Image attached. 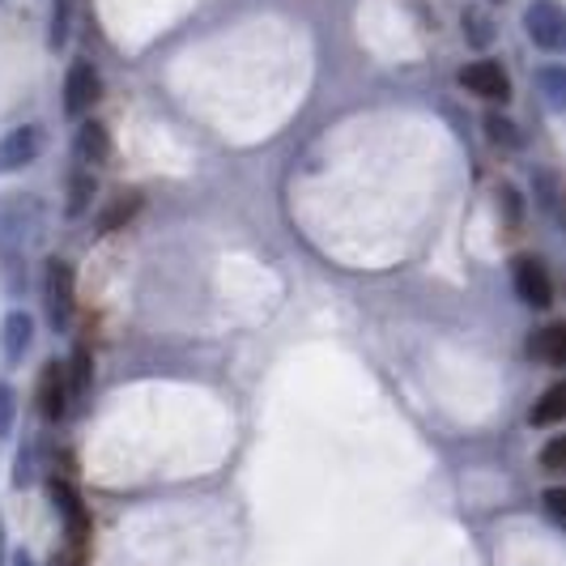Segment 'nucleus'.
I'll return each instance as SVG.
<instances>
[{
  "label": "nucleus",
  "mask_w": 566,
  "mask_h": 566,
  "mask_svg": "<svg viewBox=\"0 0 566 566\" xmlns=\"http://www.w3.org/2000/svg\"><path fill=\"white\" fill-rule=\"evenodd\" d=\"M43 222H48V213H43L39 197L22 192V197L0 200V260L9 269L13 290L27 285V255L43 239Z\"/></svg>",
  "instance_id": "obj_1"
},
{
  "label": "nucleus",
  "mask_w": 566,
  "mask_h": 566,
  "mask_svg": "<svg viewBox=\"0 0 566 566\" xmlns=\"http://www.w3.org/2000/svg\"><path fill=\"white\" fill-rule=\"evenodd\" d=\"M43 312L60 333L73 324V312H77V277H73V264L60 255L48 260V273H43Z\"/></svg>",
  "instance_id": "obj_2"
},
{
  "label": "nucleus",
  "mask_w": 566,
  "mask_h": 566,
  "mask_svg": "<svg viewBox=\"0 0 566 566\" xmlns=\"http://www.w3.org/2000/svg\"><path fill=\"white\" fill-rule=\"evenodd\" d=\"M524 30L541 52H558L566 43V9L558 0H533L524 9Z\"/></svg>",
  "instance_id": "obj_3"
},
{
  "label": "nucleus",
  "mask_w": 566,
  "mask_h": 566,
  "mask_svg": "<svg viewBox=\"0 0 566 566\" xmlns=\"http://www.w3.org/2000/svg\"><path fill=\"white\" fill-rule=\"evenodd\" d=\"M460 85L485 103H507L511 98V77L499 60H473L469 69H460Z\"/></svg>",
  "instance_id": "obj_4"
},
{
  "label": "nucleus",
  "mask_w": 566,
  "mask_h": 566,
  "mask_svg": "<svg viewBox=\"0 0 566 566\" xmlns=\"http://www.w3.org/2000/svg\"><path fill=\"white\" fill-rule=\"evenodd\" d=\"M39 154H43V128H39V124L9 128V133L0 137V175L39 163Z\"/></svg>",
  "instance_id": "obj_5"
},
{
  "label": "nucleus",
  "mask_w": 566,
  "mask_h": 566,
  "mask_svg": "<svg viewBox=\"0 0 566 566\" xmlns=\"http://www.w3.org/2000/svg\"><path fill=\"white\" fill-rule=\"evenodd\" d=\"M98 98H103V73L90 60H77L69 69V77H64V112L85 115Z\"/></svg>",
  "instance_id": "obj_6"
},
{
  "label": "nucleus",
  "mask_w": 566,
  "mask_h": 566,
  "mask_svg": "<svg viewBox=\"0 0 566 566\" xmlns=\"http://www.w3.org/2000/svg\"><path fill=\"white\" fill-rule=\"evenodd\" d=\"M511 282H515V294H520V303H528V307H537L545 312L549 303H554V282H549V269L533 260V255H524V260H515V273H511Z\"/></svg>",
  "instance_id": "obj_7"
},
{
  "label": "nucleus",
  "mask_w": 566,
  "mask_h": 566,
  "mask_svg": "<svg viewBox=\"0 0 566 566\" xmlns=\"http://www.w3.org/2000/svg\"><path fill=\"white\" fill-rule=\"evenodd\" d=\"M52 503H56L60 520H64V533H69V541L73 545H85V537H90V507L82 503V494H77V485L64 482V478H52Z\"/></svg>",
  "instance_id": "obj_8"
},
{
  "label": "nucleus",
  "mask_w": 566,
  "mask_h": 566,
  "mask_svg": "<svg viewBox=\"0 0 566 566\" xmlns=\"http://www.w3.org/2000/svg\"><path fill=\"white\" fill-rule=\"evenodd\" d=\"M69 400H73V392H69V375H64V363H48L43 367V375H39V413L48 418V422H60L64 413H69Z\"/></svg>",
  "instance_id": "obj_9"
},
{
  "label": "nucleus",
  "mask_w": 566,
  "mask_h": 566,
  "mask_svg": "<svg viewBox=\"0 0 566 566\" xmlns=\"http://www.w3.org/2000/svg\"><path fill=\"white\" fill-rule=\"evenodd\" d=\"M77 158H82L85 167H103L112 158V133H107V124L90 119V124L77 128Z\"/></svg>",
  "instance_id": "obj_10"
},
{
  "label": "nucleus",
  "mask_w": 566,
  "mask_h": 566,
  "mask_svg": "<svg viewBox=\"0 0 566 566\" xmlns=\"http://www.w3.org/2000/svg\"><path fill=\"white\" fill-rule=\"evenodd\" d=\"M34 340V319L27 312H9L4 315V333H0V345H4V358L9 363H22V354Z\"/></svg>",
  "instance_id": "obj_11"
},
{
  "label": "nucleus",
  "mask_w": 566,
  "mask_h": 566,
  "mask_svg": "<svg viewBox=\"0 0 566 566\" xmlns=\"http://www.w3.org/2000/svg\"><path fill=\"white\" fill-rule=\"evenodd\" d=\"M137 213H142V197H137V192H119V197H115L112 205L103 209V218H98V230H103V234H115V230L128 227Z\"/></svg>",
  "instance_id": "obj_12"
},
{
  "label": "nucleus",
  "mask_w": 566,
  "mask_h": 566,
  "mask_svg": "<svg viewBox=\"0 0 566 566\" xmlns=\"http://www.w3.org/2000/svg\"><path fill=\"white\" fill-rule=\"evenodd\" d=\"M460 27H464V39L473 43V48H490L494 39H499V27H494V18L478 9V4H469L464 13H460Z\"/></svg>",
  "instance_id": "obj_13"
},
{
  "label": "nucleus",
  "mask_w": 566,
  "mask_h": 566,
  "mask_svg": "<svg viewBox=\"0 0 566 566\" xmlns=\"http://www.w3.org/2000/svg\"><path fill=\"white\" fill-rule=\"evenodd\" d=\"M533 354H537V358H545L549 367H563V363H566V328H563V324L541 328V337L533 340Z\"/></svg>",
  "instance_id": "obj_14"
},
{
  "label": "nucleus",
  "mask_w": 566,
  "mask_h": 566,
  "mask_svg": "<svg viewBox=\"0 0 566 566\" xmlns=\"http://www.w3.org/2000/svg\"><path fill=\"white\" fill-rule=\"evenodd\" d=\"M563 413H566V388H563V384H554V388H545V397L533 405L528 422H533V426H554Z\"/></svg>",
  "instance_id": "obj_15"
},
{
  "label": "nucleus",
  "mask_w": 566,
  "mask_h": 566,
  "mask_svg": "<svg viewBox=\"0 0 566 566\" xmlns=\"http://www.w3.org/2000/svg\"><path fill=\"white\" fill-rule=\"evenodd\" d=\"M64 375H69V392H73V397L90 392V384H94V358H90V349H85V345L73 349V363L64 367Z\"/></svg>",
  "instance_id": "obj_16"
},
{
  "label": "nucleus",
  "mask_w": 566,
  "mask_h": 566,
  "mask_svg": "<svg viewBox=\"0 0 566 566\" xmlns=\"http://www.w3.org/2000/svg\"><path fill=\"white\" fill-rule=\"evenodd\" d=\"M73 9H77V0H52V34H48V43H52V48H64V43H69Z\"/></svg>",
  "instance_id": "obj_17"
},
{
  "label": "nucleus",
  "mask_w": 566,
  "mask_h": 566,
  "mask_svg": "<svg viewBox=\"0 0 566 566\" xmlns=\"http://www.w3.org/2000/svg\"><path fill=\"white\" fill-rule=\"evenodd\" d=\"M485 137L494 145H507V149L520 145V133H515V124H511L507 115H485Z\"/></svg>",
  "instance_id": "obj_18"
},
{
  "label": "nucleus",
  "mask_w": 566,
  "mask_h": 566,
  "mask_svg": "<svg viewBox=\"0 0 566 566\" xmlns=\"http://www.w3.org/2000/svg\"><path fill=\"white\" fill-rule=\"evenodd\" d=\"M90 197H94V179L82 170V175H73V184H69V205H64V209L77 218L85 205H90Z\"/></svg>",
  "instance_id": "obj_19"
},
{
  "label": "nucleus",
  "mask_w": 566,
  "mask_h": 566,
  "mask_svg": "<svg viewBox=\"0 0 566 566\" xmlns=\"http://www.w3.org/2000/svg\"><path fill=\"white\" fill-rule=\"evenodd\" d=\"M13 422H18V392L0 379V439L13 434Z\"/></svg>",
  "instance_id": "obj_20"
},
{
  "label": "nucleus",
  "mask_w": 566,
  "mask_h": 566,
  "mask_svg": "<svg viewBox=\"0 0 566 566\" xmlns=\"http://www.w3.org/2000/svg\"><path fill=\"white\" fill-rule=\"evenodd\" d=\"M563 455H566V439L554 434V439L541 448V469H545V473H558V469H563Z\"/></svg>",
  "instance_id": "obj_21"
},
{
  "label": "nucleus",
  "mask_w": 566,
  "mask_h": 566,
  "mask_svg": "<svg viewBox=\"0 0 566 566\" xmlns=\"http://www.w3.org/2000/svg\"><path fill=\"white\" fill-rule=\"evenodd\" d=\"M541 85H545L549 103H554V107H563V73H558V69H545V73H541Z\"/></svg>",
  "instance_id": "obj_22"
},
{
  "label": "nucleus",
  "mask_w": 566,
  "mask_h": 566,
  "mask_svg": "<svg viewBox=\"0 0 566 566\" xmlns=\"http://www.w3.org/2000/svg\"><path fill=\"white\" fill-rule=\"evenodd\" d=\"M537 188H541V205H545V209H558V188H554V175H549V170H541L537 175Z\"/></svg>",
  "instance_id": "obj_23"
},
{
  "label": "nucleus",
  "mask_w": 566,
  "mask_h": 566,
  "mask_svg": "<svg viewBox=\"0 0 566 566\" xmlns=\"http://www.w3.org/2000/svg\"><path fill=\"white\" fill-rule=\"evenodd\" d=\"M545 511H549V515L563 524V520H566V494H563V490H545Z\"/></svg>",
  "instance_id": "obj_24"
},
{
  "label": "nucleus",
  "mask_w": 566,
  "mask_h": 566,
  "mask_svg": "<svg viewBox=\"0 0 566 566\" xmlns=\"http://www.w3.org/2000/svg\"><path fill=\"white\" fill-rule=\"evenodd\" d=\"M18 473H13V485H27L30 482V469H34V452L27 448V455H18V464H13Z\"/></svg>",
  "instance_id": "obj_25"
},
{
  "label": "nucleus",
  "mask_w": 566,
  "mask_h": 566,
  "mask_svg": "<svg viewBox=\"0 0 566 566\" xmlns=\"http://www.w3.org/2000/svg\"><path fill=\"white\" fill-rule=\"evenodd\" d=\"M13 566H34V558H30L27 549H22V554H18V558H13Z\"/></svg>",
  "instance_id": "obj_26"
},
{
  "label": "nucleus",
  "mask_w": 566,
  "mask_h": 566,
  "mask_svg": "<svg viewBox=\"0 0 566 566\" xmlns=\"http://www.w3.org/2000/svg\"><path fill=\"white\" fill-rule=\"evenodd\" d=\"M0 566H4V524H0Z\"/></svg>",
  "instance_id": "obj_27"
},
{
  "label": "nucleus",
  "mask_w": 566,
  "mask_h": 566,
  "mask_svg": "<svg viewBox=\"0 0 566 566\" xmlns=\"http://www.w3.org/2000/svg\"><path fill=\"white\" fill-rule=\"evenodd\" d=\"M52 566H73L69 558H52Z\"/></svg>",
  "instance_id": "obj_28"
}]
</instances>
